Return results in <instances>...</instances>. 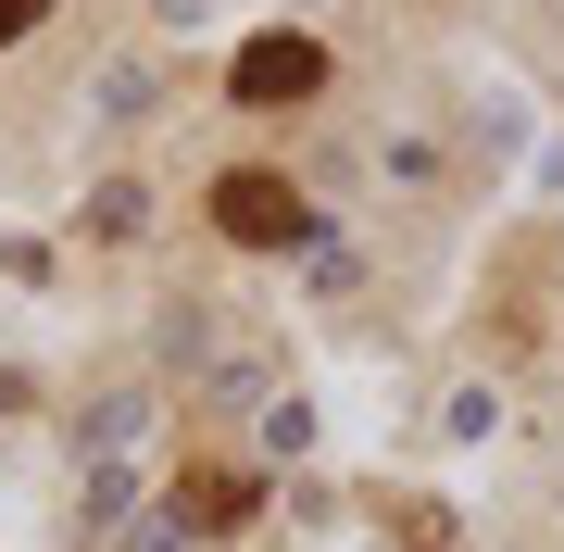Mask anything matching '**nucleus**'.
<instances>
[{
	"instance_id": "nucleus-3",
	"label": "nucleus",
	"mask_w": 564,
	"mask_h": 552,
	"mask_svg": "<svg viewBox=\"0 0 564 552\" xmlns=\"http://www.w3.org/2000/svg\"><path fill=\"white\" fill-rule=\"evenodd\" d=\"M25 25H39V0H0V51H13V39H25Z\"/></svg>"
},
{
	"instance_id": "nucleus-1",
	"label": "nucleus",
	"mask_w": 564,
	"mask_h": 552,
	"mask_svg": "<svg viewBox=\"0 0 564 552\" xmlns=\"http://www.w3.org/2000/svg\"><path fill=\"white\" fill-rule=\"evenodd\" d=\"M214 226H226V239H239V251H302L314 239V202H302V188H289V176H214Z\"/></svg>"
},
{
	"instance_id": "nucleus-2",
	"label": "nucleus",
	"mask_w": 564,
	"mask_h": 552,
	"mask_svg": "<svg viewBox=\"0 0 564 552\" xmlns=\"http://www.w3.org/2000/svg\"><path fill=\"white\" fill-rule=\"evenodd\" d=\"M326 88V51L314 39H263V51H239V101L263 113V101H314Z\"/></svg>"
}]
</instances>
